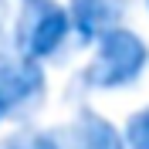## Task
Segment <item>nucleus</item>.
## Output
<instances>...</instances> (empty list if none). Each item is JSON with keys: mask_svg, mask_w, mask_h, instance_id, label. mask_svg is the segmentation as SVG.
Listing matches in <instances>:
<instances>
[{"mask_svg": "<svg viewBox=\"0 0 149 149\" xmlns=\"http://www.w3.org/2000/svg\"><path fill=\"white\" fill-rule=\"evenodd\" d=\"M146 14H149V0H146Z\"/></svg>", "mask_w": 149, "mask_h": 149, "instance_id": "1a4fd4ad", "label": "nucleus"}, {"mask_svg": "<svg viewBox=\"0 0 149 149\" xmlns=\"http://www.w3.org/2000/svg\"><path fill=\"white\" fill-rule=\"evenodd\" d=\"M10 31H14V20H10V10H7V0H0V51H7L10 44Z\"/></svg>", "mask_w": 149, "mask_h": 149, "instance_id": "6e6552de", "label": "nucleus"}, {"mask_svg": "<svg viewBox=\"0 0 149 149\" xmlns=\"http://www.w3.org/2000/svg\"><path fill=\"white\" fill-rule=\"evenodd\" d=\"M122 132H125L129 149H149V105L132 112L125 119V125H122Z\"/></svg>", "mask_w": 149, "mask_h": 149, "instance_id": "0eeeda50", "label": "nucleus"}, {"mask_svg": "<svg viewBox=\"0 0 149 149\" xmlns=\"http://www.w3.org/2000/svg\"><path fill=\"white\" fill-rule=\"evenodd\" d=\"M0 122H3V115H0Z\"/></svg>", "mask_w": 149, "mask_h": 149, "instance_id": "9d476101", "label": "nucleus"}, {"mask_svg": "<svg viewBox=\"0 0 149 149\" xmlns=\"http://www.w3.org/2000/svg\"><path fill=\"white\" fill-rule=\"evenodd\" d=\"M47 102V68L20 51H0V115L10 122H27Z\"/></svg>", "mask_w": 149, "mask_h": 149, "instance_id": "7ed1b4c3", "label": "nucleus"}, {"mask_svg": "<svg viewBox=\"0 0 149 149\" xmlns=\"http://www.w3.org/2000/svg\"><path fill=\"white\" fill-rule=\"evenodd\" d=\"M58 139H61V149H129L125 132L92 105L74 112L58 129Z\"/></svg>", "mask_w": 149, "mask_h": 149, "instance_id": "39448f33", "label": "nucleus"}, {"mask_svg": "<svg viewBox=\"0 0 149 149\" xmlns=\"http://www.w3.org/2000/svg\"><path fill=\"white\" fill-rule=\"evenodd\" d=\"M149 71V44L132 27L112 31L105 41L92 47V58L81 65L74 88L85 95L92 92H125Z\"/></svg>", "mask_w": 149, "mask_h": 149, "instance_id": "f257e3e1", "label": "nucleus"}, {"mask_svg": "<svg viewBox=\"0 0 149 149\" xmlns=\"http://www.w3.org/2000/svg\"><path fill=\"white\" fill-rule=\"evenodd\" d=\"M0 149H61V139H58V132H51V129L24 125V129L3 136V139H0Z\"/></svg>", "mask_w": 149, "mask_h": 149, "instance_id": "423d86ee", "label": "nucleus"}, {"mask_svg": "<svg viewBox=\"0 0 149 149\" xmlns=\"http://www.w3.org/2000/svg\"><path fill=\"white\" fill-rule=\"evenodd\" d=\"M74 41V24L68 14V3L58 0H24L14 14L10 44L31 61H58Z\"/></svg>", "mask_w": 149, "mask_h": 149, "instance_id": "f03ea898", "label": "nucleus"}, {"mask_svg": "<svg viewBox=\"0 0 149 149\" xmlns=\"http://www.w3.org/2000/svg\"><path fill=\"white\" fill-rule=\"evenodd\" d=\"M68 14L74 24V41L95 47L119 27H129V0H68Z\"/></svg>", "mask_w": 149, "mask_h": 149, "instance_id": "20e7f679", "label": "nucleus"}, {"mask_svg": "<svg viewBox=\"0 0 149 149\" xmlns=\"http://www.w3.org/2000/svg\"><path fill=\"white\" fill-rule=\"evenodd\" d=\"M20 3H24V0H20Z\"/></svg>", "mask_w": 149, "mask_h": 149, "instance_id": "9b49d317", "label": "nucleus"}]
</instances>
